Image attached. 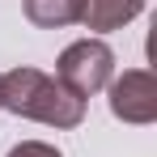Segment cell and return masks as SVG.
<instances>
[{"mask_svg": "<svg viewBox=\"0 0 157 157\" xmlns=\"http://www.w3.org/2000/svg\"><path fill=\"white\" fill-rule=\"evenodd\" d=\"M0 110H13L21 119L47 123L55 132H68L85 123V98H77L68 85H59L43 68H13L0 72Z\"/></svg>", "mask_w": 157, "mask_h": 157, "instance_id": "obj_1", "label": "cell"}, {"mask_svg": "<svg viewBox=\"0 0 157 157\" xmlns=\"http://www.w3.org/2000/svg\"><path fill=\"white\" fill-rule=\"evenodd\" d=\"M110 77H115V51L106 47L102 38H77L55 59V81L68 85L77 98L102 94L110 85Z\"/></svg>", "mask_w": 157, "mask_h": 157, "instance_id": "obj_2", "label": "cell"}, {"mask_svg": "<svg viewBox=\"0 0 157 157\" xmlns=\"http://www.w3.org/2000/svg\"><path fill=\"white\" fill-rule=\"evenodd\" d=\"M110 115L123 123H153L157 119V81L149 68H123L119 77H110Z\"/></svg>", "mask_w": 157, "mask_h": 157, "instance_id": "obj_3", "label": "cell"}, {"mask_svg": "<svg viewBox=\"0 0 157 157\" xmlns=\"http://www.w3.org/2000/svg\"><path fill=\"white\" fill-rule=\"evenodd\" d=\"M140 13H144V0H85L81 26L94 34H106V30H123Z\"/></svg>", "mask_w": 157, "mask_h": 157, "instance_id": "obj_4", "label": "cell"}, {"mask_svg": "<svg viewBox=\"0 0 157 157\" xmlns=\"http://www.w3.org/2000/svg\"><path fill=\"white\" fill-rule=\"evenodd\" d=\"M21 9H26V17L34 21V26H43V30H59V26L81 21L85 0H21Z\"/></svg>", "mask_w": 157, "mask_h": 157, "instance_id": "obj_5", "label": "cell"}, {"mask_svg": "<svg viewBox=\"0 0 157 157\" xmlns=\"http://www.w3.org/2000/svg\"><path fill=\"white\" fill-rule=\"evenodd\" d=\"M9 157H64V153L55 144H47V140H21V144L9 149Z\"/></svg>", "mask_w": 157, "mask_h": 157, "instance_id": "obj_6", "label": "cell"}]
</instances>
